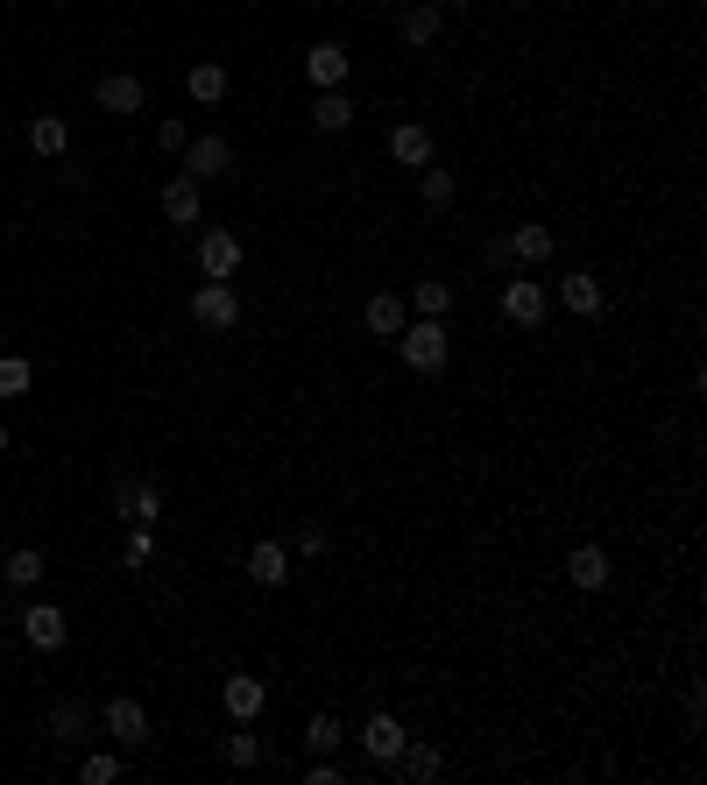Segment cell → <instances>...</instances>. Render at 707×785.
I'll use <instances>...</instances> for the list:
<instances>
[{
	"label": "cell",
	"instance_id": "cell-1",
	"mask_svg": "<svg viewBox=\"0 0 707 785\" xmlns=\"http://www.w3.org/2000/svg\"><path fill=\"white\" fill-rule=\"evenodd\" d=\"M396 354L411 361L417 375H438L453 361V340H446V319H411L404 333H396Z\"/></svg>",
	"mask_w": 707,
	"mask_h": 785
},
{
	"label": "cell",
	"instance_id": "cell-2",
	"mask_svg": "<svg viewBox=\"0 0 707 785\" xmlns=\"http://www.w3.org/2000/svg\"><path fill=\"white\" fill-rule=\"evenodd\" d=\"M191 319H199L205 333H226V325H241V298H234V283L205 276L199 291H191Z\"/></svg>",
	"mask_w": 707,
	"mask_h": 785
},
{
	"label": "cell",
	"instance_id": "cell-3",
	"mask_svg": "<svg viewBox=\"0 0 707 785\" xmlns=\"http://www.w3.org/2000/svg\"><path fill=\"white\" fill-rule=\"evenodd\" d=\"M404 743H411V729H404L396 715H368V722H361V751H368V764H375V772H390Z\"/></svg>",
	"mask_w": 707,
	"mask_h": 785
},
{
	"label": "cell",
	"instance_id": "cell-4",
	"mask_svg": "<svg viewBox=\"0 0 707 785\" xmlns=\"http://www.w3.org/2000/svg\"><path fill=\"white\" fill-rule=\"evenodd\" d=\"M64 637H71V616L57 602H36L29 616H22V644L29 651H64Z\"/></svg>",
	"mask_w": 707,
	"mask_h": 785
},
{
	"label": "cell",
	"instance_id": "cell-5",
	"mask_svg": "<svg viewBox=\"0 0 707 785\" xmlns=\"http://www.w3.org/2000/svg\"><path fill=\"white\" fill-rule=\"evenodd\" d=\"M234 170V149H226V135H191L184 142V178H226Z\"/></svg>",
	"mask_w": 707,
	"mask_h": 785
},
{
	"label": "cell",
	"instance_id": "cell-6",
	"mask_svg": "<svg viewBox=\"0 0 707 785\" xmlns=\"http://www.w3.org/2000/svg\"><path fill=\"white\" fill-rule=\"evenodd\" d=\"M100 722H107V736H113V743H128V751H142V743H149V707H142V701H128V694H121V701H107V715H100Z\"/></svg>",
	"mask_w": 707,
	"mask_h": 785
},
{
	"label": "cell",
	"instance_id": "cell-7",
	"mask_svg": "<svg viewBox=\"0 0 707 785\" xmlns=\"http://www.w3.org/2000/svg\"><path fill=\"white\" fill-rule=\"evenodd\" d=\"M92 100H100L107 113H142L149 107V85L135 79V71H107V79L92 85Z\"/></svg>",
	"mask_w": 707,
	"mask_h": 785
},
{
	"label": "cell",
	"instance_id": "cell-8",
	"mask_svg": "<svg viewBox=\"0 0 707 785\" xmlns=\"http://www.w3.org/2000/svg\"><path fill=\"white\" fill-rule=\"evenodd\" d=\"M347 71H354V57L340 50V43H312L304 50V79H312L319 92H333V85H347Z\"/></svg>",
	"mask_w": 707,
	"mask_h": 785
},
{
	"label": "cell",
	"instance_id": "cell-9",
	"mask_svg": "<svg viewBox=\"0 0 707 785\" xmlns=\"http://www.w3.org/2000/svg\"><path fill=\"white\" fill-rule=\"evenodd\" d=\"M248 581H255V587H283V581H291V545L255 539V545H248Z\"/></svg>",
	"mask_w": 707,
	"mask_h": 785
},
{
	"label": "cell",
	"instance_id": "cell-10",
	"mask_svg": "<svg viewBox=\"0 0 707 785\" xmlns=\"http://www.w3.org/2000/svg\"><path fill=\"white\" fill-rule=\"evenodd\" d=\"M199 270H205V276H220V283H234V270H241V241L226 234V227L199 234Z\"/></svg>",
	"mask_w": 707,
	"mask_h": 785
},
{
	"label": "cell",
	"instance_id": "cell-11",
	"mask_svg": "<svg viewBox=\"0 0 707 785\" xmlns=\"http://www.w3.org/2000/svg\"><path fill=\"white\" fill-rule=\"evenodd\" d=\"M503 319H509V325H538V319H545V283L509 276V283H503Z\"/></svg>",
	"mask_w": 707,
	"mask_h": 785
},
{
	"label": "cell",
	"instance_id": "cell-12",
	"mask_svg": "<svg viewBox=\"0 0 707 785\" xmlns=\"http://www.w3.org/2000/svg\"><path fill=\"white\" fill-rule=\"evenodd\" d=\"M559 304H566V312H580V319H595L602 304H608V291H602L595 270H566L559 276Z\"/></svg>",
	"mask_w": 707,
	"mask_h": 785
},
{
	"label": "cell",
	"instance_id": "cell-13",
	"mask_svg": "<svg viewBox=\"0 0 707 785\" xmlns=\"http://www.w3.org/2000/svg\"><path fill=\"white\" fill-rule=\"evenodd\" d=\"M220 701H226V715H234V722H255L262 707H270V686H262L255 673H234L220 686Z\"/></svg>",
	"mask_w": 707,
	"mask_h": 785
},
{
	"label": "cell",
	"instance_id": "cell-14",
	"mask_svg": "<svg viewBox=\"0 0 707 785\" xmlns=\"http://www.w3.org/2000/svg\"><path fill=\"white\" fill-rule=\"evenodd\" d=\"M361 319H368V333H375V340H396V333L411 325V304L396 298V291H375L368 304H361Z\"/></svg>",
	"mask_w": 707,
	"mask_h": 785
},
{
	"label": "cell",
	"instance_id": "cell-15",
	"mask_svg": "<svg viewBox=\"0 0 707 785\" xmlns=\"http://www.w3.org/2000/svg\"><path fill=\"white\" fill-rule=\"evenodd\" d=\"M446 772V757L432 751V743H404L396 751V764H390V778H404V785H425V778H438Z\"/></svg>",
	"mask_w": 707,
	"mask_h": 785
},
{
	"label": "cell",
	"instance_id": "cell-16",
	"mask_svg": "<svg viewBox=\"0 0 707 785\" xmlns=\"http://www.w3.org/2000/svg\"><path fill=\"white\" fill-rule=\"evenodd\" d=\"M354 92L347 85H333V92H319V107H312V121H319V135H347V128H354Z\"/></svg>",
	"mask_w": 707,
	"mask_h": 785
},
{
	"label": "cell",
	"instance_id": "cell-17",
	"mask_svg": "<svg viewBox=\"0 0 707 785\" xmlns=\"http://www.w3.org/2000/svg\"><path fill=\"white\" fill-rule=\"evenodd\" d=\"M29 149H36L43 163H57V157L71 149V121H64V113H36V121H29Z\"/></svg>",
	"mask_w": 707,
	"mask_h": 785
},
{
	"label": "cell",
	"instance_id": "cell-18",
	"mask_svg": "<svg viewBox=\"0 0 707 785\" xmlns=\"http://www.w3.org/2000/svg\"><path fill=\"white\" fill-rule=\"evenodd\" d=\"M566 581L587 587V595H595V587H608V552H602V545H573V552H566Z\"/></svg>",
	"mask_w": 707,
	"mask_h": 785
},
{
	"label": "cell",
	"instance_id": "cell-19",
	"mask_svg": "<svg viewBox=\"0 0 707 785\" xmlns=\"http://www.w3.org/2000/svg\"><path fill=\"white\" fill-rule=\"evenodd\" d=\"M113 510H121L128 524H156V516H163V489H156V482H135V489H113Z\"/></svg>",
	"mask_w": 707,
	"mask_h": 785
},
{
	"label": "cell",
	"instance_id": "cell-20",
	"mask_svg": "<svg viewBox=\"0 0 707 785\" xmlns=\"http://www.w3.org/2000/svg\"><path fill=\"white\" fill-rule=\"evenodd\" d=\"M156 205H163L170 227H199V178H170Z\"/></svg>",
	"mask_w": 707,
	"mask_h": 785
},
{
	"label": "cell",
	"instance_id": "cell-21",
	"mask_svg": "<svg viewBox=\"0 0 707 785\" xmlns=\"http://www.w3.org/2000/svg\"><path fill=\"white\" fill-rule=\"evenodd\" d=\"M438 29H446V8H438V0H417V8L404 14V43H411V50H432Z\"/></svg>",
	"mask_w": 707,
	"mask_h": 785
},
{
	"label": "cell",
	"instance_id": "cell-22",
	"mask_svg": "<svg viewBox=\"0 0 707 785\" xmlns=\"http://www.w3.org/2000/svg\"><path fill=\"white\" fill-rule=\"evenodd\" d=\"M552 248H559V234L538 220H524V227H509V255L517 262H552Z\"/></svg>",
	"mask_w": 707,
	"mask_h": 785
},
{
	"label": "cell",
	"instance_id": "cell-23",
	"mask_svg": "<svg viewBox=\"0 0 707 785\" xmlns=\"http://www.w3.org/2000/svg\"><path fill=\"white\" fill-rule=\"evenodd\" d=\"M226 85H234V79H226V64H191V71H184V92H191L199 107H220Z\"/></svg>",
	"mask_w": 707,
	"mask_h": 785
},
{
	"label": "cell",
	"instance_id": "cell-24",
	"mask_svg": "<svg viewBox=\"0 0 707 785\" xmlns=\"http://www.w3.org/2000/svg\"><path fill=\"white\" fill-rule=\"evenodd\" d=\"M390 157L404 163V170H425V163H432V135H425L417 121H404V128L390 135Z\"/></svg>",
	"mask_w": 707,
	"mask_h": 785
},
{
	"label": "cell",
	"instance_id": "cell-25",
	"mask_svg": "<svg viewBox=\"0 0 707 785\" xmlns=\"http://www.w3.org/2000/svg\"><path fill=\"white\" fill-rule=\"evenodd\" d=\"M85 729H92V707H85V701H57V707H50V736H57V743H79Z\"/></svg>",
	"mask_w": 707,
	"mask_h": 785
},
{
	"label": "cell",
	"instance_id": "cell-26",
	"mask_svg": "<svg viewBox=\"0 0 707 785\" xmlns=\"http://www.w3.org/2000/svg\"><path fill=\"white\" fill-rule=\"evenodd\" d=\"M340 743H347V729H340V715H312V722H304V751H312V757H333Z\"/></svg>",
	"mask_w": 707,
	"mask_h": 785
},
{
	"label": "cell",
	"instance_id": "cell-27",
	"mask_svg": "<svg viewBox=\"0 0 707 785\" xmlns=\"http://www.w3.org/2000/svg\"><path fill=\"white\" fill-rule=\"evenodd\" d=\"M411 312H417V319H446V312H453V283H438V276L417 283V291H411Z\"/></svg>",
	"mask_w": 707,
	"mask_h": 785
},
{
	"label": "cell",
	"instance_id": "cell-28",
	"mask_svg": "<svg viewBox=\"0 0 707 785\" xmlns=\"http://www.w3.org/2000/svg\"><path fill=\"white\" fill-rule=\"evenodd\" d=\"M0 573H8V581L14 587H43V552H36V545H22V552H8V566H0Z\"/></svg>",
	"mask_w": 707,
	"mask_h": 785
},
{
	"label": "cell",
	"instance_id": "cell-29",
	"mask_svg": "<svg viewBox=\"0 0 707 785\" xmlns=\"http://www.w3.org/2000/svg\"><path fill=\"white\" fill-rule=\"evenodd\" d=\"M226 764H234V772H248V764H262V736L248 729V722H234V736H226Z\"/></svg>",
	"mask_w": 707,
	"mask_h": 785
},
{
	"label": "cell",
	"instance_id": "cell-30",
	"mask_svg": "<svg viewBox=\"0 0 707 785\" xmlns=\"http://www.w3.org/2000/svg\"><path fill=\"white\" fill-rule=\"evenodd\" d=\"M29 382H36V369L22 354H0V396H29Z\"/></svg>",
	"mask_w": 707,
	"mask_h": 785
},
{
	"label": "cell",
	"instance_id": "cell-31",
	"mask_svg": "<svg viewBox=\"0 0 707 785\" xmlns=\"http://www.w3.org/2000/svg\"><path fill=\"white\" fill-rule=\"evenodd\" d=\"M121 772H128V764L113 757V751H92V757L79 764V778H85V785H113V778H121Z\"/></svg>",
	"mask_w": 707,
	"mask_h": 785
},
{
	"label": "cell",
	"instance_id": "cell-32",
	"mask_svg": "<svg viewBox=\"0 0 707 785\" xmlns=\"http://www.w3.org/2000/svg\"><path fill=\"white\" fill-rule=\"evenodd\" d=\"M417 191H425L432 205H446V199H453V170H438V163H425V170H417Z\"/></svg>",
	"mask_w": 707,
	"mask_h": 785
},
{
	"label": "cell",
	"instance_id": "cell-33",
	"mask_svg": "<svg viewBox=\"0 0 707 785\" xmlns=\"http://www.w3.org/2000/svg\"><path fill=\"white\" fill-rule=\"evenodd\" d=\"M297 552H304V560H319V552H326V524H319V516H304V524H297V539H291Z\"/></svg>",
	"mask_w": 707,
	"mask_h": 785
},
{
	"label": "cell",
	"instance_id": "cell-34",
	"mask_svg": "<svg viewBox=\"0 0 707 785\" xmlns=\"http://www.w3.org/2000/svg\"><path fill=\"white\" fill-rule=\"evenodd\" d=\"M149 560H156V539H149V524H135V539H128L121 566H149Z\"/></svg>",
	"mask_w": 707,
	"mask_h": 785
},
{
	"label": "cell",
	"instance_id": "cell-35",
	"mask_svg": "<svg viewBox=\"0 0 707 785\" xmlns=\"http://www.w3.org/2000/svg\"><path fill=\"white\" fill-rule=\"evenodd\" d=\"M184 142H191L184 121H156V149H163V157H184Z\"/></svg>",
	"mask_w": 707,
	"mask_h": 785
},
{
	"label": "cell",
	"instance_id": "cell-36",
	"mask_svg": "<svg viewBox=\"0 0 707 785\" xmlns=\"http://www.w3.org/2000/svg\"><path fill=\"white\" fill-rule=\"evenodd\" d=\"M340 778H347V772H340L333 757H312V764H304V785H340Z\"/></svg>",
	"mask_w": 707,
	"mask_h": 785
},
{
	"label": "cell",
	"instance_id": "cell-37",
	"mask_svg": "<svg viewBox=\"0 0 707 785\" xmlns=\"http://www.w3.org/2000/svg\"><path fill=\"white\" fill-rule=\"evenodd\" d=\"M438 8H467V0H438Z\"/></svg>",
	"mask_w": 707,
	"mask_h": 785
},
{
	"label": "cell",
	"instance_id": "cell-38",
	"mask_svg": "<svg viewBox=\"0 0 707 785\" xmlns=\"http://www.w3.org/2000/svg\"><path fill=\"white\" fill-rule=\"evenodd\" d=\"M0 453H8V425H0Z\"/></svg>",
	"mask_w": 707,
	"mask_h": 785
}]
</instances>
